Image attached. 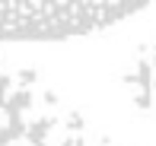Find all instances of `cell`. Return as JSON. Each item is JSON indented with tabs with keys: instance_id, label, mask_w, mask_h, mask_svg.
<instances>
[{
	"instance_id": "1",
	"label": "cell",
	"mask_w": 156,
	"mask_h": 146,
	"mask_svg": "<svg viewBox=\"0 0 156 146\" xmlns=\"http://www.w3.org/2000/svg\"><path fill=\"white\" fill-rule=\"evenodd\" d=\"M0 146H121L32 73L0 67Z\"/></svg>"
},
{
	"instance_id": "2",
	"label": "cell",
	"mask_w": 156,
	"mask_h": 146,
	"mask_svg": "<svg viewBox=\"0 0 156 146\" xmlns=\"http://www.w3.org/2000/svg\"><path fill=\"white\" fill-rule=\"evenodd\" d=\"M156 0H0V41H67L93 35Z\"/></svg>"
}]
</instances>
